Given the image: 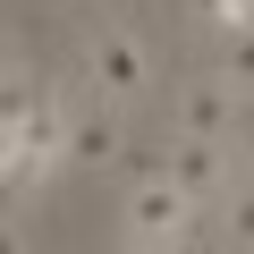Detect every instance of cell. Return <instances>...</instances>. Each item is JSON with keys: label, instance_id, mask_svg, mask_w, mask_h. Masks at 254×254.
<instances>
[{"label": "cell", "instance_id": "7", "mask_svg": "<svg viewBox=\"0 0 254 254\" xmlns=\"http://www.w3.org/2000/svg\"><path fill=\"white\" fill-rule=\"evenodd\" d=\"M229 93H254V26L229 34Z\"/></svg>", "mask_w": 254, "mask_h": 254}, {"label": "cell", "instance_id": "4", "mask_svg": "<svg viewBox=\"0 0 254 254\" xmlns=\"http://www.w3.org/2000/svg\"><path fill=\"white\" fill-rule=\"evenodd\" d=\"M60 153H68L76 170H110V161H119V119H110V110H68Z\"/></svg>", "mask_w": 254, "mask_h": 254}, {"label": "cell", "instance_id": "6", "mask_svg": "<svg viewBox=\"0 0 254 254\" xmlns=\"http://www.w3.org/2000/svg\"><path fill=\"white\" fill-rule=\"evenodd\" d=\"M34 110H43V93H34L26 76H0V127H26Z\"/></svg>", "mask_w": 254, "mask_h": 254}, {"label": "cell", "instance_id": "5", "mask_svg": "<svg viewBox=\"0 0 254 254\" xmlns=\"http://www.w3.org/2000/svg\"><path fill=\"white\" fill-rule=\"evenodd\" d=\"M229 110H237V93L229 85H187V102H178V136H229Z\"/></svg>", "mask_w": 254, "mask_h": 254}, {"label": "cell", "instance_id": "12", "mask_svg": "<svg viewBox=\"0 0 254 254\" xmlns=\"http://www.w3.org/2000/svg\"><path fill=\"white\" fill-rule=\"evenodd\" d=\"M0 254H26V237H17V229H0Z\"/></svg>", "mask_w": 254, "mask_h": 254}, {"label": "cell", "instance_id": "9", "mask_svg": "<svg viewBox=\"0 0 254 254\" xmlns=\"http://www.w3.org/2000/svg\"><path fill=\"white\" fill-rule=\"evenodd\" d=\"M254 26V0H229V9H220V34H246Z\"/></svg>", "mask_w": 254, "mask_h": 254}, {"label": "cell", "instance_id": "3", "mask_svg": "<svg viewBox=\"0 0 254 254\" xmlns=\"http://www.w3.org/2000/svg\"><path fill=\"white\" fill-rule=\"evenodd\" d=\"M170 187H178L187 203H212V195L229 187V153H220L212 136H178V153H170Z\"/></svg>", "mask_w": 254, "mask_h": 254}, {"label": "cell", "instance_id": "1", "mask_svg": "<svg viewBox=\"0 0 254 254\" xmlns=\"http://www.w3.org/2000/svg\"><path fill=\"white\" fill-rule=\"evenodd\" d=\"M85 76H93V93H102V102H136V93H144V76H153L144 34H136V26H102V34L85 43Z\"/></svg>", "mask_w": 254, "mask_h": 254}, {"label": "cell", "instance_id": "10", "mask_svg": "<svg viewBox=\"0 0 254 254\" xmlns=\"http://www.w3.org/2000/svg\"><path fill=\"white\" fill-rule=\"evenodd\" d=\"M187 9H195L203 26H220V9H229V0H187Z\"/></svg>", "mask_w": 254, "mask_h": 254}, {"label": "cell", "instance_id": "11", "mask_svg": "<svg viewBox=\"0 0 254 254\" xmlns=\"http://www.w3.org/2000/svg\"><path fill=\"white\" fill-rule=\"evenodd\" d=\"M17 161V127H0V170H9Z\"/></svg>", "mask_w": 254, "mask_h": 254}, {"label": "cell", "instance_id": "2", "mask_svg": "<svg viewBox=\"0 0 254 254\" xmlns=\"http://www.w3.org/2000/svg\"><path fill=\"white\" fill-rule=\"evenodd\" d=\"M187 229H195V203H187L170 178H144L136 203H127V246H136V254H178Z\"/></svg>", "mask_w": 254, "mask_h": 254}, {"label": "cell", "instance_id": "8", "mask_svg": "<svg viewBox=\"0 0 254 254\" xmlns=\"http://www.w3.org/2000/svg\"><path fill=\"white\" fill-rule=\"evenodd\" d=\"M229 237L254 254V187H237V195H229Z\"/></svg>", "mask_w": 254, "mask_h": 254}]
</instances>
